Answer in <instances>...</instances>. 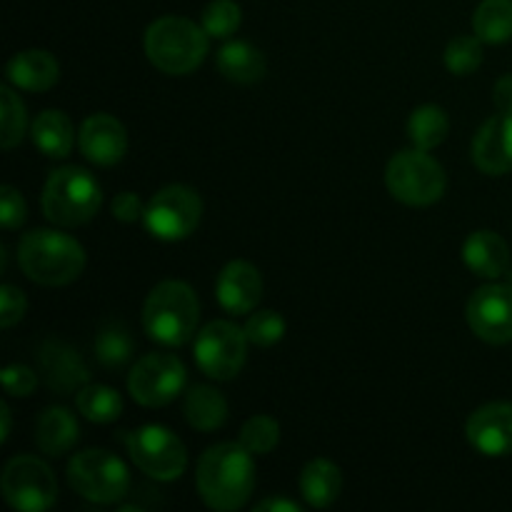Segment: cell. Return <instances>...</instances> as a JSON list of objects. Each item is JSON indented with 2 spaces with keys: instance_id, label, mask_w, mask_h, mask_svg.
<instances>
[{
  "instance_id": "cell-1",
  "label": "cell",
  "mask_w": 512,
  "mask_h": 512,
  "mask_svg": "<svg viewBox=\"0 0 512 512\" xmlns=\"http://www.w3.org/2000/svg\"><path fill=\"white\" fill-rule=\"evenodd\" d=\"M195 485H198L200 500L210 510H240L255 488L253 453L240 440L213 445L200 458Z\"/></svg>"
},
{
  "instance_id": "cell-2",
  "label": "cell",
  "mask_w": 512,
  "mask_h": 512,
  "mask_svg": "<svg viewBox=\"0 0 512 512\" xmlns=\"http://www.w3.org/2000/svg\"><path fill=\"white\" fill-rule=\"evenodd\" d=\"M18 265L33 283L60 288L80 278L85 268V250L73 235L38 228L20 238Z\"/></svg>"
},
{
  "instance_id": "cell-3",
  "label": "cell",
  "mask_w": 512,
  "mask_h": 512,
  "mask_svg": "<svg viewBox=\"0 0 512 512\" xmlns=\"http://www.w3.org/2000/svg\"><path fill=\"white\" fill-rule=\"evenodd\" d=\"M198 320V295L183 280H163L145 298L143 328L155 343L168 348L185 345L198 333Z\"/></svg>"
},
{
  "instance_id": "cell-4",
  "label": "cell",
  "mask_w": 512,
  "mask_h": 512,
  "mask_svg": "<svg viewBox=\"0 0 512 512\" xmlns=\"http://www.w3.org/2000/svg\"><path fill=\"white\" fill-rule=\"evenodd\" d=\"M145 55L165 75H190L210 50L203 25L180 15H165L145 30Z\"/></svg>"
},
{
  "instance_id": "cell-5",
  "label": "cell",
  "mask_w": 512,
  "mask_h": 512,
  "mask_svg": "<svg viewBox=\"0 0 512 512\" xmlns=\"http://www.w3.org/2000/svg\"><path fill=\"white\" fill-rule=\"evenodd\" d=\"M40 203L50 223L60 228H78L95 218L103 203V190L88 170L65 165V168L53 170L45 180Z\"/></svg>"
},
{
  "instance_id": "cell-6",
  "label": "cell",
  "mask_w": 512,
  "mask_h": 512,
  "mask_svg": "<svg viewBox=\"0 0 512 512\" xmlns=\"http://www.w3.org/2000/svg\"><path fill=\"white\" fill-rule=\"evenodd\" d=\"M385 183L398 203L410 208H428L445 195V170L428 150H400L390 158Z\"/></svg>"
},
{
  "instance_id": "cell-7",
  "label": "cell",
  "mask_w": 512,
  "mask_h": 512,
  "mask_svg": "<svg viewBox=\"0 0 512 512\" xmlns=\"http://www.w3.org/2000/svg\"><path fill=\"white\" fill-rule=\"evenodd\" d=\"M68 483L80 498L98 505H113L130 490L128 465L108 450L90 448L73 455L68 465Z\"/></svg>"
},
{
  "instance_id": "cell-8",
  "label": "cell",
  "mask_w": 512,
  "mask_h": 512,
  "mask_svg": "<svg viewBox=\"0 0 512 512\" xmlns=\"http://www.w3.org/2000/svg\"><path fill=\"white\" fill-rule=\"evenodd\" d=\"M125 448L135 468L158 483H173L188 468L183 440L163 425H143L128 433Z\"/></svg>"
},
{
  "instance_id": "cell-9",
  "label": "cell",
  "mask_w": 512,
  "mask_h": 512,
  "mask_svg": "<svg viewBox=\"0 0 512 512\" xmlns=\"http://www.w3.org/2000/svg\"><path fill=\"white\" fill-rule=\"evenodd\" d=\"M203 220V200L190 185H168L145 205L143 223L153 238L178 243L190 238Z\"/></svg>"
},
{
  "instance_id": "cell-10",
  "label": "cell",
  "mask_w": 512,
  "mask_h": 512,
  "mask_svg": "<svg viewBox=\"0 0 512 512\" xmlns=\"http://www.w3.org/2000/svg\"><path fill=\"white\" fill-rule=\"evenodd\" d=\"M5 503L18 512H45L58 500V480L48 463L35 455H18L8 460L0 475Z\"/></svg>"
},
{
  "instance_id": "cell-11",
  "label": "cell",
  "mask_w": 512,
  "mask_h": 512,
  "mask_svg": "<svg viewBox=\"0 0 512 512\" xmlns=\"http://www.w3.org/2000/svg\"><path fill=\"white\" fill-rule=\"evenodd\" d=\"M248 335L230 320H213L195 333V363L208 378L233 380L248 358Z\"/></svg>"
},
{
  "instance_id": "cell-12",
  "label": "cell",
  "mask_w": 512,
  "mask_h": 512,
  "mask_svg": "<svg viewBox=\"0 0 512 512\" xmlns=\"http://www.w3.org/2000/svg\"><path fill=\"white\" fill-rule=\"evenodd\" d=\"M185 378L183 360L170 353H150L130 370L128 390L143 408H163L183 393Z\"/></svg>"
},
{
  "instance_id": "cell-13",
  "label": "cell",
  "mask_w": 512,
  "mask_h": 512,
  "mask_svg": "<svg viewBox=\"0 0 512 512\" xmlns=\"http://www.w3.org/2000/svg\"><path fill=\"white\" fill-rule=\"evenodd\" d=\"M468 325L480 340L505 345L512 340V288L505 283L483 285L468 300Z\"/></svg>"
},
{
  "instance_id": "cell-14",
  "label": "cell",
  "mask_w": 512,
  "mask_h": 512,
  "mask_svg": "<svg viewBox=\"0 0 512 512\" xmlns=\"http://www.w3.org/2000/svg\"><path fill=\"white\" fill-rule=\"evenodd\" d=\"M470 445L485 458H505L512 455V403L495 400L480 405L465 425Z\"/></svg>"
},
{
  "instance_id": "cell-15",
  "label": "cell",
  "mask_w": 512,
  "mask_h": 512,
  "mask_svg": "<svg viewBox=\"0 0 512 512\" xmlns=\"http://www.w3.org/2000/svg\"><path fill=\"white\" fill-rule=\"evenodd\" d=\"M80 153L85 160L100 168H113L128 153V133L118 118L108 113H95L80 125Z\"/></svg>"
},
{
  "instance_id": "cell-16",
  "label": "cell",
  "mask_w": 512,
  "mask_h": 512,
  "mask_svg": "<svg viewBox=\"0 0 512 512\" xmlns=\"http://www.w3.org/2000/svg\"><path fill=\"white\" fill-rule=\"evenodd\" d=\"M38 370L53 393H78L90 380V370L75 348L63 340H45L38 348Z\"/></svg>"
},
{
  "instance_id": "cell-17",
  "label": "cell",
  "mask_w": 512,
  "mask_h": 512,
  "mask_svg": "<svg viewBox=\"0 0 512 512\" xmlns=\"http://www.w3.org/2000/svg\"><path fill=\"white\" fill-rule=\"evenodd\" d=\"M215 298L230 315H248L263 298V275L248 260H230L218 275Z\"/></svg>"
},
{
  "instance_id": "cell-18",
  "label": "cell",
  "mask_w": 512,
  "mask_h": 512,
  "mask_svg": "<svg viewBox=\"0 0 512 512\" xmlns=\"http://www.w3.org/2000/svg\"><path fill=\"white\" fill-rule=\"evenodd\" d=\"M473 163L485 175H505L512 170V113L485 120L473 138Z\"/></svg>"
},
{
  "instance_id": "cell-19",
  "label": "cell",
  "mask_w": 512,
  "mask_h": 512,
  "mask_svg": "<svg viewBox=\"0 0 512 512\" xmlns=\"http://www.w3.org/2000/svg\"><path fill=\"white\" fill-rule=\"evenodd\" d=\"M8 83L15 85L18 90H28V93H45L53 88L60 78V65L53 58V53L40 48L23 50L15 55L8 63Z\"/></svg>"
},
{
  "instance_id": "cell-20",
  "label": "cell",
  "mask_w": 512,
  "mask_h": 512,
  "mask_svg": "<svg viewBox=\"0 0 512 512\" xmlns=\"http://www.w3.org/2000/svg\"><path fill=\"white\" fill-rule=\"evenodd\" d=\"M463 260L480 278H503L510 268V248L493 230H475L463 245Z\"/></svg>"
},
{
  "instance_id": "cell-21",
  "label": "cell",
  "mask_w": 512,
  "mask_h": 512,
  "mask_svg": "<svg viewBox=\"0 0 512 512\" xmlns=\"http://www.w3.org/2000/svg\"><path fill=\"white\" fill-rule=\"evenodd\" d=\"M80 438V428L75 415L68 408H48L35 420V445L50 458L70 453Z\"/></svg>"
},
{
  "instance_id": "cell-22",
  "label": "cell",
  "mask_w": 512,
  "mask_h": 512,
  "mask_svg": "<svg viewBox=\"0 0 512 512\" xmlns=\"http://www.w3.org/2000/svg\"><path fill=\"white\" fill-rule=\"evenodd\" d=\"M215 65H218L220 75L238 85H253L263 80L268 63L265 55L255 48L248 40H230L215 55Z\"/></svg>"
},
{
  "instance_id": "cell-23",
  "label": "cell",
  "mask_w": 512,
  "mask_h": 512,
  "mask_svg": "<svg viewBox=\"0 0 512 512\" xmlns=\"http://www.w3.org/2000/svg\"><path fill=\"white\" fill-rule=\"evenodd\" d=\"M300 495H303L305 503L315 510H325L340 498V490H343V473L335 463L325 458L310 460L303 468L298 478Z\"/></svg>"
},
{
  "instance_id": "cell-24",
  "label": "cell",
  "mask_w": 512,
  "mask_h": 512,
  "mask_svg": "<svg viewBox=\"0 0 512 512\" xmlns=\"http://www.w3.org/2000/svg\"><path fill=\"white\" fill-rule=\"evenodd\" d=\"M30 138L48 158H68L75 143V128L63 110H43L30 125Z\"/></svg>"
},
{
  "instance_id": "cell-25",
  "label": "cell",
  "mask_w": 512,
  "mask_h": 512,
  "mask_svg": "<svg viewBox=\"0 0 512 512\" xmlns=\"http://www.w3.org/2000/svg\"><path fill=\"white\" fill-rule=\"evenodd\" d=\"M185 418L200 433H213L228 420V400L210 385H195L185 395Z\"/></svg>"
},
{
  "instance_id": "cell-26",
  "label": "cell",
  "mask_w": 512,
  "mask_h": 512,
  "mask_svg": "<svg viewBox=\"0 0 512 512\" xmlns=\"http://www.w3.org/2000/svg\"><path fill=\"white\" fill-rule=\"evenodd\" d=\"M473 33L488 45L508 43L512 38V0H483L473 13Z\"/></svg>"
},
{
  "instance_id": "cell-27",
  "label": "cell",
  "mask_w": 512,
  "mask_h": 512,
  "mask_svg": "<svg viewBox=\"0 0 512 512\" xmlns=\"http://www.w3.org/2000/svg\"><path fill=\"white\" fill-rule=\"evenodd\" d=\"M133 335L125 328L123 323H115V320H108L98 328V335H95V358L103 368L118 370L133 358Z\"/></svg>"
},
{
  "instance_id": "cell-28",
  "label": "cell",
  "mask_w": 512,
  "mask_h": 512,
  "mask_svg": "<svg viewBox=\"0 0 512 512\" xmlns=\"http://www.w3.org/2000/svg\"><path fill=\"white\" fill-rule=\"evenodd\" d=\"M75 408L90 423H113L123 413V398L118 390L108 388V385H85L75 395Z\"/></svg>"
},
{
  "instance_id": "cell-29",
  "label": "cell",
  "mask_w": 512,
  "mask_h": 512,
  "mask_svg": "<svg viewBox=\"0 0 512 512\" xmlns=\"http://www.w3.org/2000/svg\"><path fill=\"white\" fill-rule=\"evenodd\" d=\"M450 120L440 105H420L408 120V135L415 148L433 150L448 138Z\"/></svg>"
},
{
  "instance_id": "cell-30",
  "label": "cell",
  "mask_w": 512,
  "mask_h": 512,
  "mask_svg": "<svg viewBox=\"0 0 512 512\" xmlns=\"http://www.w3.org/2000/svg\"><path fill=\"white\" fill-rule=\"evenodd\" d=\"M25 125H28V113H25L23 100L10 85H3L0 88V145L5 150H13L15 145H20Z\"/></svg>"
},
{
  "instance_id": "cell-31",
  "label": "cell",
  "mask_w": 512,
  "mask_h": 512,
  "mask_svg": "<svg viewBox=\"0 0 512 512\" xmlns=\"http://www.w3.org/2000/svg\"><path fill=\"white\" fill-rule=\"evenodd\" d=\"M240 23H243V10L235 0H213L200 13V25L210 38H230L240 28Z\"/></svg>"
},
{
  "instance_id": "cell-32",
  "label": "cell",
  "mask_w": 512,
  "mask_h": 512,
  "mask_svg": "<svg viewBox=\"0 0 512 512\" xmlns=\"http://www.w3.org/2000/svg\"><path fill=\"white\" fill-rule=\"evenodd\" d=\"M240 443L253 455H268L280 443V423L270 415H253L240 428Z\"/></svg>"
},
{
  "instance_id": "cell-33",
  "label": "cell",
  "mask_w": 512,
  "mask_h": 512,
  "mask_svg": "<svg viewBox=\"0 0 512 512\" xmlns=\"http://www.w3.org/2000/svg\"><path fill=\"white\" fill-rule=\"evenodd\" d=\"M445 65L453 75H470L483 65V40L478 35H458L445 48Z\"/></svg>"
},
{
  "instance_id": "cell-34",
  "label": "cell",
  "mask_w": 512,
  "mask_h": 512,
  "mask_svg": "<svg viewBox=\"0 0 512 512\" xmlns=\"http://www.w3.org/2000/svg\"><path fill=\"white\" fill-rule=\"evenodd\" d=\"M245 335L258 348H270V345L280 343L285 335V320L280 318L275 310H258L245 323Z\"/></svg>"
},
{
  "instance_id": "cell-35",
  "label": "cell",
  "mask_w": 512,
  "mask_h": 512,
  "mask_svg": "<svg viewBox=\"0 0 512 512\" xmlns=\"http://www.w3.org/2000/svg\"><path fill=\"white\" fill-rule=\"evenodd\" d=\"M3 385L5 393L13 398H28L38 388V373L28 365H8L3 370Z\"/></svg>"
},
{
  "instance_id": "cell-36",
  "label": "cell",
  "mask_w": 512,
  "mask_h": 512,
  "mask_svg": "<svg viewBox=\"0 0 512 512\" xmlns=\"http://www.w3.org/2000/svg\"><path fill=\"white\" fill-rule=\"evenodd\" d=\"M25 310H28V300H25L23 290L5 283L0 288V325L5 330H10L15 323H20L25 318Z\"/></svg>"
},
{
  "instance_id": "cell-37",
  "label": "cell",
  "mask_w": 512,
  "mask_h": 512,
  "mask_svg": "<svg viewBox=\"0 0 512 512\" xmlns=\"http://www.w3.org/2000/svg\"><path fill=\"white\" fill-rule=\"evenodd\" d=\"M25 215H28V208H25L23 195L13 185H3V190H0V220H3V228H20L25 223Z\"/></svg>"
},
{
  "instance_id": "cell-38",
  "label": "cell",
  "mask_w": 512,
  "mask_h": 512,
  "mask_svg": "<svg viewBox=\"0 0 512 512\" xmlns=\"http://www.w3.org/2000/svg\"><path fill=\"white\" fill-rule=\"evenodd\" d=\"M113 215L115 220H120V223H138V220H143L145 215L143 200H140L135 193H130V190H125V193L115 195Z\"/></svg>"
},
{
  "instance_id": "cell-39",
  "label": "cell",
  "mask_w": 512,
  "mask_h": 512,
  "mask_svg": "<svg viewBox=\"0 0 512 512\" xmlns=\"http://www.w3.org/2000/svg\"><path fill=\"white\" fill-rule=\"evenodd\" d=\"M493 103L498 113H512V75H503L493 88Z\"/></svg>"
},
{
  "instance_id": "cell-40",
  "label": "cell",
  "mask_w": 512,
  "mask_h": 512,
  "mask_svg": "<svg viewBox=\"0 0 512 512\" xmlns=\"http://www.w3.org/2000/svg\"><path fill=\"white\" fill-rule=\"evenodd\" d=\"M300 508L293 500L285 498H265L255 505V512H298Z\"/></svg>"
},
{
  "instance_id": "cell-41",
  "label": "cell",
  "mask_w": 512,
  "mask_h": 512,
  "mask_svg": "<svg viewBox=\"0 0 512 512\" xmlns=\"http://www.w3.org/2000/svg\"><path fill=\"white\" fill-rule=\"evenodd\" d=\"M0 420H3V430H0V443H8V438H10V408H8V403H0Z\"/></svg>"
},
{
  "instance_id": "cell-42",
  "label": "cell",
  "mask_w": 512,
  "mask_h": 512,
  "mask_svg": "<svg viewBox=\"0 0 512 512\" xmlns=\"http://www.w3.org/2000/svg\"><path fill=\"white\" fill-rule=\"evenodd\" d=\"M505 285H508V288H512V270L508 268V273H505Z\"/></svg>"
}]
</instances>
